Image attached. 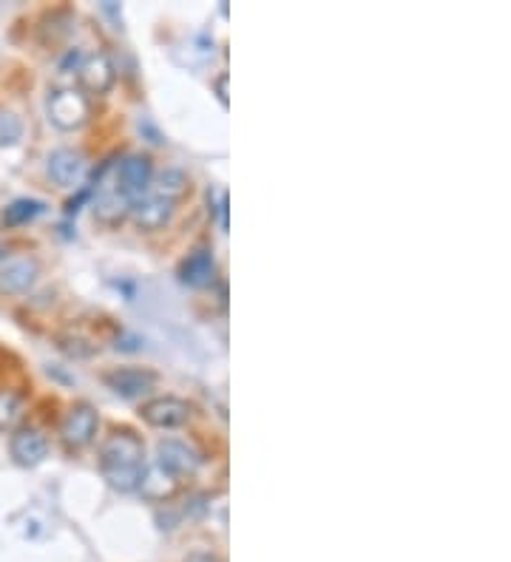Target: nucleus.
<instances>
[{"label": "nucleus", "instance_id": "1", "mask_svg": "<svg viewBox=\"0 0 511 562\" xmlns=\"http://www.w3.org/2000/svg\"><path fill=\"white\" fill-rule=\"evenodd\" d=\"M100 472L114 492L131 494L145 477V446L134 432H114L100 449Z\"/></svg>", "mask_w": 511, "mask_h": 562}, {"label": "nucleus", "instance_id": "2", "mask_svg": "<svg viewBox=\"0 0 511 562\" xmlns=\"http://www.w3.org/2000/svg\"><path fill=\"white\" fill-rule=\"evenodd\" d=\"M49 123L60 131H77L91 120V100L77 88H54L46 100Z\"/></svg>", "mask_w": 511, "mask_h": 562}, {"label": "nucleus", "instance_id": "3", "mask_svg": "<svg viewBox=\"0 0 511 562\" xmlns=\"http://www.w3.org/2000/svg\"><path fill=\"white\" fill-rule=\"evenodd\" d=\"M199 463H202V457L196 455L194 446H188V443H182V440H159L157 446V469L162 475L168 477H191L196 475V469H199Z\"/></svg>", "mask_w": 511, "mask_h": 562}, {"label": "nucleus", "instance_id": "4", "mask_svg": "<svg viewBox=\"0 0 511 562\" xmlns=\"http://www.w3.org/2000/svg\"><path fill=\"white\" fill-rule=\"evenodd\" d=\"M117 188L123 191L131 202L148 194L151 182H154V162L151 157H142V154H131L120 162L117 176H114Z\"/></svg>", "mask_w": 511, "mask_h": 562}, {"label": "nucleus", "instance_id": "5", "mask_svg": "<svg viewBox=\"0 0 511 562\" xmlns=\"http://www.w3.org/2000/svg\"><path fill=\"white\" fill-rule=\"evenodd\" d=\"M191 404L182 401V398H174V395H165V398H154L148 404H142L140 415L142 421L154 429H177V426H185L191 421Z\"/></svg>", "mask_w": 511, "mask_h": 562}, {"label": "nucleus", "instance_id": "6", "mask_svg": "<svg viewBox=\"0 0 511 562\" xmlns=\"http://www.w3.org/2000/svg\"><path fill=\"white\" fill-rule=\"evenodd\" d=\"M106 387L120 395L125 401H134V398H142L148 395L151 389L157 387V375L151 369H137V367H123V369H111L106 375Z\"/></svg>", "mask_w": 511, "mask_h": 562}, {"label": "nucleus", "instance_id": "7", "mask_svg": "<svg viewBox=\"0 0 511 562\" xmlns=\"http://www.w3.org/2000/svg\"><path fill=\"white\" fill-rule=\"evenodd\" d=\"M94 216L106 225H120L128 211H131V199L117 188V182H103L97 176V196H94Z\"/></svg>", "mask_w": 511, "mask_h": 562}, {"label": "nucleus", "instance_id": "8", "mask_svg": "<svg viewBox=\"0 0 511 562\" xmlns=\"http://www.w3.org/2000/svg\"><path fill=\"white\" fill-rule=\"evenodd\" d=\"M131 219H134V225L140 230H162L168 222H171V216H174V202H168V199H162L157 194H145L140 199H134L131 202Z\"/></svg>", "mask_w": 511, "mask_h": 562}, {"label": "nucleus", "instance_id": "9", "mask_svg": "<svg viewBox=\"0 0 511 562\" xmlns=\"http://www.w3.org/2000/svg\"><path fill=\"white\" fill-rule=\"evenodd\" d=\"M97 412H94V406L89 404H77L74 409L69 412V418L63 421V429H60V435H63V443L69 446V449H83V446H89L94 435H97Z\"/></svg>", "mask_w": 511, "mask_h": 562}, {"label": "nucleus", "instance_id": "10", "mask_svg": "<svg viewBox=\"0 0 511 562\" xmlns=\"http://www.w3.org/2000/svg\"><path fill=\"white\" fill-rule=\"evenodd\" d=\"M86 168H89V162L74 148H57L54 154H49V162H46L49 176H52L57 185H63V188L80 185L83 176H86Z\"/></svg>", "mask_w": 511, "mask_h": 562}, {"label": "nucleus", "instance_id": "11", "mask_svg": "<svg viewBox=\"0 0 511 562\" xmlns=\"http://www.w3.org/2000/svg\"><path fill=\"white\" fill-rule=\"evenodd\" d=\"M114 77H117V71H114L106 54H83V60L77 66V80L86 91L106 94L108 88L114 86Z\"/></svg>", "mask_w": 511, "mask_h": 562}, {"label": "nucleus", "instance_id": "12", "mask_svg": "<svg viewBox=\"0 0 511 562\" xmlns=\"http://www.w3.org/2000/svg\"><path fill=\"white\" fill-rule=\"evenodd\" d=\"M9 452H12L18 466L32 469L37 463H43L46 455H49V440H46L43 432H37V429H20V432L12 435Z\"/></svg>", "mask_w": 511, "mask_h": 562}, {"label": "nucleus", "instance_id": "13", "mask_svg": "<svg viewBox=\"0 0 511 562\" xmlns=\"http://www.w3.org/2000/svg\"><path fill=\"white\" fill-rule=\"evenodd\" d=\"M37 276H40V267L35 259H15L0 270V293H29L35 287Z\"/></svg>", "mask_w": 511, "mask_h": 562}, {"label": "nucleus", "instance_id": "14", "mask_svg": "<svg viewBox=\"0 0 511 562\" xmlns=\"http://www.w3.org/2000/svg\"><path fill=\"white\" fill-rule=\"evenodd\" d=\"M213 276H216V262H213L211 250H205V247L191 253L179 267V279L188 287H205V284H211Z\"/></svg>", "mask_w": 511, "mask_h": 562}, {"label": "nucleus", "instance_id": "15", "mask_svg": "<svg viewBox=\"0 0 511 562\" xmlns=\"http://www.w3.org/2000/svg\"><path fill=\"white\" fill-rule=\"evenodd\" d=\"M188 191H191V179H188L185 171H179V168H165L157 176V185H154V194L168 199V202H174V205H177L179 199H185Z\"/></svg>", "mask_w": 511, "mask_h": 562}, {"label": "nucleus", "instance_id": "16", "mask_svg": "<svg viewBox=\"0 0 511 562\" xmlns=\"http://www.w3.org/2000/svg\"><path fill=\"white\" fill-rule=\"evenodd\" d=\"M49 211V205L43 199H15L6 211H3V222L9 228H20V225H29L40 219L43 213Z\"/></svg>", "mask_w": 511, "mask_h": 562}, {"label": "nucleus", "instance_id": "17", "mask_svg": "<svg viewBox=\"0 0 511 562\" xmlns=\"http://www.w3.org/2000/svg\"><path fill=\"white\" fill-rule=\"evenodd\" d=\"M142 494L148 497V500H168V497H174L179 489V480H174V477L162 475V472H154V475H148L145 472V477H142L140 483Z\"/></svg>", "mask_w": 511, "mask_h": 562}, {"label": "nucleus", "instance_id": "18", "mask_svg": "<svg viewBox=\"0 0 511 562\" xmlns=\"http://www.w3.org/2000/svg\"><path fill=\"white\" fill-rule=\"evenodd\" d=\"M23 137V123L12 111L0 108V145H15Z\"/></svg>", "mask_w": 511, "mask_h": 562}, {"label": "nucleus", "instance_id": "19", "mask_svg": "<svg viewBox=\"0 0 511 562\" xmlns=\"http://www.w3.org/2000/svg\"><path fill=\"white\" fill-rule=\"evenodd\" d=\"M20 398L15 392H0V432L18 421Z\"/></svg>", "mask_w": 511, "mask_h": 562}, {"label": "nucleus", "instance_id": "20", "mask_svg": "<svg viewBox=\"0 0 511 562\" xmlns=\"http://www.w3.org/2000/svg\"><path fill=\"white\" fill-rule=\"evenodd\" d=\"M60 350L71 355V358H91L97 347L89 344V341H83V338H60Z\"/></svg>", "mask_w": 511, "mask_h": 562}, {"label": "nucleus", "instance_id": "21", "mask_svg": "<svg viewBox=\"0 0 511 562\" xmlns=\"http://www.w3.org/2000/svg\"><path fill=\"white\" fill-rule=\"evenodd\" d=\"M216 94H219L222 106H228V74H222V77L216 80Z\"/></svg>", "mask_w": 511, "mask_h": 562}, {"label": "nucleus", "instance_id": "22", "mask_svg": "<svg viewBox=\"0 0 511 562\" xmlns=\"http://www.w3.org/2000/svg\"><path fill=\"white\" fill-rule=\"evenodd\" d=\"M3 256H6V250H3V245H0V262H3Z\"/></svg>", "mask_w": 511, "mask_h": 562}]
</instances>
